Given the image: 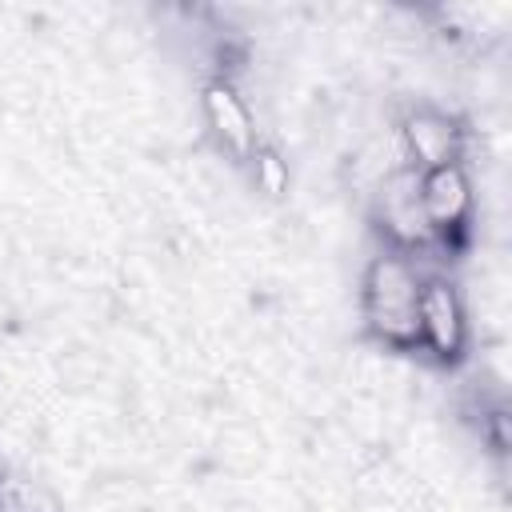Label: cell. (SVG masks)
<instances>
[{
    "instance_id": "1",
    "label": "cell",
    "mask_w": 512,
    "mask_h": 512,
    "mask_svg": "<svg viewBox=\"0 0 512 512\" xmlns=\"http://www.w3.org/2000/svg\"><path fill=\"white\" fill-rule=\"evenodd\" d=\"M424 264L376 248L360 272V332L380 352L416 356V300Z\"/></svg>"
},
{
    "instance_id": "2",
    "label": "cell",
    "mask_w": 512,
    "mask_h": 512,
    "mask_svg": "<svg viewBox=\"0 0 512 512\" xmlns=\"http://www.w3.org/2000/svg\"><path fill=\"white\" fill-rule=\"evenodd\" d=\"M416 356L440 372H456L472 360V316L456 276L424 268L416 300Z\"/></svg>"
},
{
    "instance_id": "3",
    "label": "cell",
    "mask_w": 512,
    "mask_h": 512,
    "mask_svg": "<svg viewBox=\"0 0 512 512\" xmlns=\"http://www.w3.org/2000/svg\"><path fill=\"white\" fill-rule=\"evenodd\" d=\"M368 228L376 236V248L408 256L416 264H424L436 252L424 208H420V176L408 164H392L376 180L368 196Z\"/></svg>"
},
{
    "instance_id": "4",
    "label": "cell",
    "mask_w": 512,
    "mask_h": 512,
    "mask_svg": "<svg viewBox=\"0 0 512 512\" xmlns=\"http://www.w3.org/2000/svg\"><path fill=\"white\" fill-rule=\"evenodd\" d=\"M420 176V208L432 232V244L444 260H460L476 236V180L468 160L444 164Z\"/></svg>"
},
{
    "instance_id": "5",
    "label": "cell",
    "mask_w": 512,
    "mask_h": 512,
    "mask_svg": "<svg viewBox=\"0 0 512 512\" xmlns=\"http://www.w3.org/2000/svg\"><path fill=\"white\" fill-rule=\"evenodd\" d=\"M468 120L436 100H412L400 108L396 120V144H400V164L412 172H432L444 164L468 160Z\"/></svg>"
},
{
    "instance_id": "6",
    "label": "cell",
    "mask_w": 512,
    "mask_h": 512,
    "mask_svg": "<svg viewBox=\"0 0 512 512\" xmlns=\"http://www.w3.org/2000/svg\"><path fill=\"white\" fill-rule=\"evenodd\" d=\"M200 124H204L208 144L236 168L264 140L240 80H228V76H204V84H200Z\"/></svg>"
},
{
    "instance_id": "7",
    "label": "cell",
    "mask_w": 512,
    "mask_h": 512,
    "mask_svg": "<svg viewBox=\"0 0 512 512\" xmlns=\"http://www.w3.org/2000/svg\"><path fill=\"white\" fill-rule=\"evenodd\" d=\"M464 420L472 424L480 448H488L496 460L508 456V404L500 392H476L468 404H464Z\"/></svg>"
},
{
    "instance_id": "8",
    "label": "cell",
    "mask_w": 512,
    "mask_h": 512,
    "mask_svg": "<svg viewBox=\"0 0 512 512\" xmlns=\"http://www.w3.org/2000/svg\"><path fill=\"white\" fill-rule=\"evenodd\" d=\"M240 172L248 176L252 192H260L264 200H284L288 188H292V168H288V156L272 144V140H260L252 148V156L240 164Z\"/></svg>"
},
{
    "instance_id": "9",
    "label": "cell",
    "mask_w": 512,
    "mask_h": 512,
    "mask_svg": "<svg viewBox=\"0 0 512 512\" xmlns=\"http://www.w3.org/2000/svg\"><path fill=\"white\" fill-rule=\"evenodd\" d=\"M0 512H60V504L36 480L0 472Z\"/></svg>"
}]
</instances>
